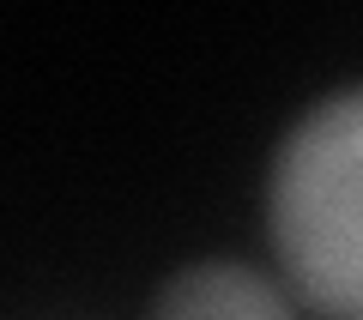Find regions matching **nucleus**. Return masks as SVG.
Returning <instances> with one entry per match:
<instances>
[{
	"mask_svg": "<svg viewBox=\"0 0 363 320\" xmlns=\"http://www.w3.org/2000/svg\"><path fill=\"white\" fill-rule=\"evenodd\" d=\"M145 320H297V296L248 260H194L152 290Z\"/></svg>",
	"mask_w": 363,
	"mask_h": 320,
	"instance_id": "obj_2",
	"label": "nucleus"
},
{
	"mask_svg": "<svg viewBox=\"0 0 363 320\" xmlns=\"http://www.w3.org/2000/svg\"><path fill=\"white\" fill-rule=\"evenodd\" d=\"M272 266L321 320H363V79L315 97L267 164Z\"/></svg>",
	"mask_w": 363,
	"mask_h": 320,
	"instance_id": "obj_1",
	"label": "nucleus"
}]
</instances>
